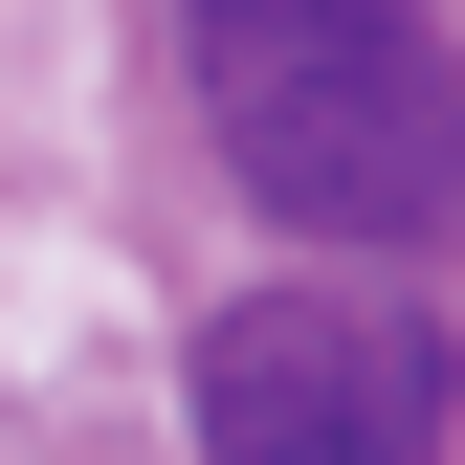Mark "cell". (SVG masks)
Returning a JSON list of instances; mask_svg holds the SVG:
<instances>
[{
    "mask_svg": "<svg viewBox=\"0 0 465 465\" xmlns=\"http://www.w3.org/2000/svg\"><path fill=\"white\" fill-rule=\"evenodd\" d=\"M178 45L288 244H465V45L421 0H178Z\"/></svg>",
    "mask_w": 465,
    "mask_h": 465,
    "instance_id": "cell-1",
    "label": "cell"
},
{
    "mask_svg": "<svg viewBox=\"0 0 465 465\" xmlns=\"http://www.w3.org/2000/svg\"><path fill=\"white\" fill-rule=\"evenodd\" d=\"M178 399H200V465H443L465 355L443 311H377V288H244Z\"/></svg>",
    "mask_w": 465,
    "mask_h": 465,
    "instance_id": "cell-2",
    "label": "cell"
}]
</instances>
